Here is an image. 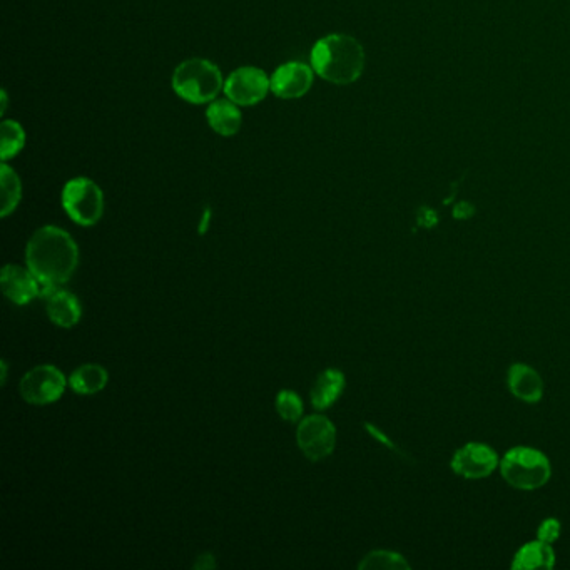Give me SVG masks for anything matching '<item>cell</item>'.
<instances>
[{
  "label": "cell",
  "instance_id": "52a82bcc",
  "mask_svg": "<svg viewBox=\"0 0 570 570\" xmlns=\"http://www.w3.org/2000/svg\"><path fill=\"white\" fill-rule=\"evenodd\" d=\"M64 373L54 365L32 368L21 380V395L32 405H49L59 400L66 392Z\"/></svg>",
  "mask_w": 570,
  "mask_h": 570
},
{
  "label": "cell",
  "instance_id": "603a6c76",
  "mask_svg": "<svg viewBox=\"0 0 570 570\" xmlns=\"http://www.w3.org/2000/svg\"><path fill=\"white\" fill-rule=\"evenodd\" d=\"M194 569L209 570L216 567V559H214L213 554H203L199 555L196 562L193 565Z\"/></svg>",
  "mask_w": 570,
  "mask_h": 570
},
{
  "label": "cell",
  "instance_id": "cb8c5ba5",
  "mask_svg": "<svg viewBox=\"0 0 570 570\" xmlns=\"http://www.w3.org/2000/svg\"><path fill=\"white\" fill-rule=\"evenodd\" d=\"M209 218H211V211H209L208 208L206 211H204L203 221H201V224H199V233H201V235H204V233H206V230H208Z\"/></svg>",
  "mask_w": 570,
  "mask_h": 570
},
{
  "label": "cell",
  "instance_id": "d4e9b609",
  "mask_svg": "<svg viewBox=\"0 0 570 570\" xmlns=\"http://www.w3.org/2000/svg\"><path fill=\"white\" fill-rule=\"evenodd\" d=\"M0 99H2V106H0V114H2V116H4V114H6V111H7V92L6 91H2V94H0Z\"/></svg>",
  "mask_w": 570,
  "mask_h": 570
},
{
  "label": "cell",
  "instance_id": "e0dca14e",
  "mask_svg": "<svg viewBox=\"0 0 570 570\" xmlns=\"http://www.w3.org/2000/svg\"><path fill=\"white\" fill-rule=\"evenodd\" d=\"M109 382V373L106 368L97 363H87L76 368L69 377V387L79 395H94L106 388Z\"/></svg>",
  "mask_w": 570,
  "mask_h": 570
},
{
  "label": "cell",
  "instance_id": "7c38bea8",
  "mask_svg": "<svg viewBox=\"0 0 570 570\" xmlns=\"http://www.w3.org/2000/svg\"><path fill=\"white\" fill-rule=\"evenodd\" d=\"M46 300V310L49 320L61 328H72L82 318V306L76 295L71 291L62 290L61 286H54L42 295Z\"/></svg>",
  "mask_w": 570,
  "mask_h": 570
},
{
  "label": "cell",
  "instance_id": "484cf974",
  "mask_svg": "<svg viewBox=\"0 0 570 570\" xmlns=\"http://www.w3.org/2000/svg\"><path fill=\"white\" fill-rule=\"evenodd\" d=\"M0 372H2V385H6L7 382V362L2 360L0 363Z\"/></svg>",
  "mask_w": 570,
  "mask_h": 570
},
{
  "label": "cell",
  "instance_id": "9a60e30c",
  "mask_svg": "<svg viewBox=\"0 0 570 570\" xmlns=\"http://www.w3.org/2000/svg\"><path fill=\"white\" fill-rule=\"evenodd\" d=\"M345 375L340 370L328 368L316 378L315 385L311 387V405L316 410H326L341 397L345 390Z\"/></svg>",
  "mask_w": 570,
  "mask_h": 570
},
{
  "label": "cell",
  "instance_id": "5b68a950",
  "mask_svg": "<svg viewBox=\"0 0 570 570\" xmlns=\"http://www.w3.org/2000/svg\"><path fill=\"white\" fill-rule=\"evenodd\" d=\"M62 208L79 226H94L104 214V194L91 179L74 178L62 189Z\"/></svg>",
  "mask_w": 570,
  "mask_h": 570
},
{
  "label": "cell",
  "instance_id": "ac0fdd59",
  "mask_svg": "<svg viewBox=\"0 0 570 570\" xmlns=\"http://www.w3.org/2000/svg\"><path fill=\"white\" fill-rule=\"evenodd\" d=\"M0 184H2V209H0V214H2V218H7L9 214L16 211L17 206L21 203L22 184L16 171L9 168L6 161L2 163V169H0Z\"/></svg>",
  "mask_w": 570,
  "mask_h": 570
},
{
  "label": "cell",
  "instance_id": "9c48e42d",
  "mask_svg": "<svg viewBox=\"0 0 570 570\" xmlns=\"http://www.w3.org/2000/svg\"><path fill=\"white\" fill-rule=\"evenodd\" d=\"M499 465V455L485 443H467L452 459L453 472L469 480L485 479L494 474Z\"/></svg>",
  "mask_w": 570,
  "mask_h": 570
},
{
  "label": "cell",
  "instance_id": "3957f363",
  "mask_svg": "<svg viewBox=\"0 0 570 570\" xmlns=\"http://www.w3.org/2000/svg\"><path fill=\"white\" fill-rule=\"evenodd\" d=\"M223 87V76L218 66L206 59L194 57L181 62L173 74L174 92L191 104L213 102Z\"/></svg>",
  "mask_w": 570,
  "mask_h": 570
},
{
  "label": "cell",
  "instance_id": "4fadbf2b",
  "mask_svg": "<svg viewBox=\"0 0 570 570\" xmlns=\"http://www.w3.org/2000/svg\"><path fill=\"white\" fill-rule=\"evenodd\" d=\"M509 388L515 398L525 403H537L544 395V382L539 373L524 363L510 367Z\"/></svg>",
  "mask_w": 570,
  "mask_h": 570
},
{
  "label": "cell",
  "instance_id": "7a4b0ae2",
  "mask_svg": "<svg viewBox=\"0 0 570 570\" xmlns=\"http://www.w3.org/2000/svg\"><path fill=\"white\" fill-rule=\"evenodd\" d=\"M311 67L321 79L336 86H348L362 76L365 51L355 37L330 34L311 49Z\"/></svg>",
  "mask_w": 570,
  "mask_h": 570
},
{
  "label": "cell",
  "instance_id": "ffe728a7",
  "mask_svg": "<svg viewBox=\"0 0 570 570\" xmlns=\"http://www.w3.org/2000/svg\"><path fill=\"white\" fill-rule=\"evenodd\" d=\"M358 567L363 570H398L410 569V564H408L403 555L397 554V552H390V550H375V552H370V554L365 555L362 562L358 564Z\"/></svg>",
  "mask_w": 570,
  "mask_h": 570
},
{
  "label": "cell",
  "instance_id": "2e32d148",
  "mask_svg": "<svg viewBox=\"0 0 570 570\" xmlns=\"http://www.w3.org/2000/svg\"><path fill=\"white\" fill-rule=\"evenodd\" d=\"M555 564V552L552 545L544 540H535L525 544L522 549L515 554L512 567L514 569H552Z\"/></svg>",
  "mask_w": 570,
  "mask_h": 570
},
{
  "label": "cell",
  "instance_id": "8992f818",
  "mask_svg": "<svg viewBox=\"0 0 570 570\" xmlns=\"http://www.w3.org/2000/svg\"><path fill=\"white\" fill-rule=\"evenodd\" d=\"M296 442L306 459L311 462L323 460L333 453L336 445V428L325 415H310L298 425Z\"/></svg>",
  "mask_w": 570,
  "mask_h": 570
},
{
  "label": "cell",
  "instance_id": "8fae6325",
  "mask_svg": "<svg viewBox=\"0 0 570 570\" xmlns=\"http://www.w3.org/2000/svg\"><path fill=\"white\" fill-rule=\"evenodd\" d=\"M313 86V67L303 62H286L271 76V91L281 99H298Z\"/></svg>",
  "mask_w": 570,
  "mask_h": 570
},
{
  "label": "cell",
  "instance_id": "6da1fadb",
  "mask_svg": "<svg viewBox=\"0 0 570 570\" xmlns=\"http://www.w3.org/2000/svg\"><path fill=\"white\" fill-rule=\"evenodd\" d=\"M26 263L44 286V295L49 288L71 280L79 265V248L67 231L44 226L27 243Z\"/></svg>",
  "mask_w": 570,
  "mask_h": 570
},
{
  "label": "cell",
  "instance_id": "ba28073f",
  "mask_svg": "<svg viewBox=\"0 0 570 570\" xmlns=\"http://www.w3.org/2000/svg\"><path fill=\"white\" fill-rule=\"evenodd\" d=\"M223 91L238 106H255L271 91V77L258 67H240L224 81Z\"/></svg>",
  "mask_w": 570,
  "mask_h": 570
},
{
  "label": "cell",
  "instance_id": "44dd1931",
  "mask_svg": "<svg viewBox=\"0 0 570 570\" xmlns=\"http://www.w3.org/2000/svg\"><path fill=\"white\" fill-rule=\"evenodd\" d=\"M276 412L286 422L295 423L303 415V402L300 395L293 390H281L276 395Z\"/></svg>",
  "mask_w": 570,
  "mask_h": 570
},
{
  "label": "cell",
  "instance_id": "5bb4252c",
  "mask_svg": "<svg viewBox=\"0 0 570 570\" xmlns=\"http://www.w3.org/2000/svg\"><path fill=\"white\" fill-rule=\"evenodd\" d=\"M206 118L214 133L224 138L235 136L240 131L241 121H243L238 104L230 99H218V101L211 102L206 111Z\"/></svg>",
  "mask_w": 570,
  "mask_h": 570
},
{
  "label": "cell",
  "instance_id": "30bf717a",
  "mask_svg": "<svg viewBox=\"0 0 570 570\" xmlns=\"http://www.w3.org/2000/svg\"><path fill=\"white\" fill-rule=\"evenodd\" d=\"M0 283L4 295L19 306L29 305L39 296L42 298L44 291L41 281L37 280V276L29 268L17 265H6L2 268Z\"/></svg>",
  "mask_w": 570,
  "mask_h": 570
},
{
  "label": "cell",
  "instance_id": "7402d4cb",
  "mask_svg": "<svg viewBox=\"0 0 570 570\" xmlns=\"http://www.w3.org/2000/svg\"><path fill=\"white\" fill-rule=\"evenodd\" d=\"M539 539L544 540L547 544H552L555 540L559 539L560 535V522L555 519H547L542 522L539 527Z\"/></svg>",
  "mask_w": 570,
  "mask_h": 570
},
{
  "label": "cell",
  "instance_id": "277c9868",
  "mask_svg": "<svg viewBox=\"0 0 570 570\" xmlns=\"http://www.w3.org/2000/svg\"><path fill=\"white\" fill-rule=\"evenodd\" d=\"M500 474L519 490H537L549 482L550 462L544 453L530 447L510 448L500 460Z\"/></svg>",
  "mask_w": 570,
  "mask_h": 570
},
{
  "label": "cell",
  "instance_id": "d6986e66",
  "mask_svg": "<svg viewBox=\"0 0 570 570\" xmlns=\"http://www.w3.org/2000/svg\"><path fill=\"white\" fill-rule=\"evenodd\" d=\"M26 144V133L17 121H4L2 123V144H0V156L2 161L16 158Z\"/></svg>",
  "mask_w": 570,
  "mask_h": 570
}]
</instances>
